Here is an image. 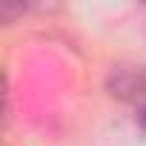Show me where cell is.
<instances>
[{
	"instance_id": "cell-1",
	"label": "cell",
	"mask_w": 146,
	"mask_h": 146,
	"mask_svg": "<svg viewBox=\"0 0 146 146\" xmlns=\"http://www.w3.org/2000/svg\"><path fill=\"white\" fill-rule=\"evenodd\" d=\"M109 92L135 106L137 126L146 132V66H117L109 78Z\"/></svg>"
}]
</instances>
